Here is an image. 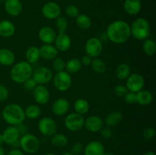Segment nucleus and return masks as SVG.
Instances as JSON below:
<instances>
[{
	"label": "nucleus",
	"instance_id": "nucleus-45",
	"mask_svg": "<svg viewBox=\"0 0 156 155\" xmlns=\"http://www.w3.org/2000/svg\"><path fill=\"white\" fill-rule=\"evenodd\" d=\"M9 89L5 85L0 84V101H5L9 98Z\"/></svg>",
	"mask_w": 156,
	"mask_h": 155
},
{
	"label": "nucleus",
	"instance_id": "nucleus-24",
	"mask_svg": "<svg viewBox=\"0 0 156 155\" xmlns=\"http://www.w3.org/2000/svg\"><path fill=\"white\" fill-rule=\"evenodd\" d=\"M125 12L129 15H136L142 9V3L140 0H125L123 3Z\"/></svg>",
	"mask_w": 156,
	"mask_h": 155
},
{
	"label": "nucleus",
	"instance_id": "nucleus-37",
	"mask_svg": "<svg viewBox=\"0 0 156 155\" xmlns=\"http://www.w3.org/2000/svg\"><path fill=\"white\" fill-rule=\"evenodd\" d=\"M52 61H53L52 62V67L56 72L65 71L66 62L62 58L57 56Z\"/></svg>",
	"mask_w": 156,
	"mask_h": 155
},
{
	"label": "nucleus",
	"instance_id": "nucleus-50",
	"mask_svg": "<svg viewBox=\"0 0 156 155\" xmlns=\"http://www.w3.org/2000/svg\"><path fill=\"white\" fill-rule=\"evenodd\" d=\"M143 155H155V153L154 151H152V150H149V151L146 152Z\"/></svg>",
	"mask_w": 156,
	"mask_h": 155
},
{
	"label": "nucleus",
	"instance_id": "nucleus-31",
	"mask_svg": "<svg viewBox=\"0 0 156 155\" xmlns=\"http://www.w3.org/2000/svg\"><path fill=\"white\" fill-rule=\"evenodd\" d=\"M68 138L66 135L62 133H57V132L52 135L50 138V142L52 145L56 147H59V148L66 147L68 144Z\"/></svg>",
	"mask_w": 156,
	"mask_h": 155
},
{
	"label": "nucleus",
	"instance_id": "nucleus-30",
	"mask_svg": "<svg viewBox=\"0 0 156 155\" xmlns=\"http://www.w3.org/2000/svg\"><path fill=\"white\" fill-rule=\"evenodd\" d=\"M73 107L76 112L81 115H85L89 111L90 105L88 100L85 99L79 98L75 101Z\"/></svg>",
	"mask_w": 156,
	"mask_h": 155
},
{
	"label": "nucleus",
	"instance_id": "nucleus-6",
	"mask_svg": "<svg viewBox=\"0 0 156 155\" xmlns=\"http://www.w3.org/2000/svg\"><path fill=\"white\" fill-rule=\"evenodd\" d=\"M52 80L55 88L60 92L68 91L71 88L73 82L71 74L66 71L56 72V74L53 75Z\"/></svg>",
	"mask_w": 156,
	"mask_h": 155
},
{
	"label": "nucleus",
	"instance_id": "nucleus-1",
	"mask_svg": "<svg viewBox=\"0 0 156 155\" xmlns=\"http://www.w3.org/2000/svg\"><path fill=\"white\" fill-rule=\"evenodd\" d=\"M108 40L113 43L123 44L130 38V26L126 21L117 20L110 23L106 30Z\"/></svg>",
	"mask_w": 156,
	"mask_h": 155
},
{
	"label": "nucleus",
	"instance_id": "nucleus-20",
	"mask_svg": "<svg viewBox=\"0 0 156 155\" xmlns=\"http://www.w3.org/2000/svg\"><path fill=\"white\" fill-rule=\"evenodd\" d=\"M105 152L104 144L99 141H91L84 147V155H103Z\"/></svg>",
	"mask_w": 156,
	"mask_h": 155
},
{
	"label": "nucleus",
	"instance_id": "nucleus-4",
	"mask_svg": "<svg viewBox=\"0 0 156 155\" xmlns=\"http://www.w3.org/2000/svg\"><path fill=\"white\" fill-rule=\"evenodd\" d=\"M129 26L131 36L138 40H145L150 35V24L146 18H136Z\"/></svg>",
	"mask_w": 156,
	"mask_h": 155
},
{
	"label": "nucleus",
	"instance_id": "nucleus-7",
	"mask_svg": "<svg viewBox=\"0 0 156 155\" xmlns=\"http://www.w3.org/2000/svg\"><path fill=\"white\" fill-rule=\"evenodd\" d=\"M85 118L83 115L77 112H71L66 116L64 126L69 131L73 132H79L84 127Z\"/></svg>",
	"mask_w": 156,
	"mask_h": 155
},
{
	"label": "nucleus",
	"instance_id": "nucleus-54",
	"mask_svg": "<svg viewBox=\"0 0 156 155\" xmlns=\"http://www.w3.org/2000/svg\"><path fill=\"white\" fill-rule=\"evenodd\" d=\"M44 155H56V154H55V153H47Z\"/></svg>",
	"mask_w": 156,
	"mask_h": 155
},
{
	"label": "nucleus",
	"instance_id": "nucleus-19",
	"mask_svg": "<svg viewBox=\"0 0 156 155\" xmlns=\"http://www.w3.org/2000/svg\"><path fill=\"white\" fill-rule=\"evenodd\" d=\"M4 9L6 13L12 17H17L21 13L23 9L21 0H5Z\"/></svg>",
	"mask_w": 156,
	"mask_h": 155
},
{
	"label": "nucleus",
	"instance_id": "nucleus-15",
	"mask_svg": "<svg viewBox=\"0 0 156 155\" xmlns=\"http://www.w3.org/2000/svg\"><path fill=\"white\" fill-rule=\"evenodd\" d=\"M104 119H102L101 117L98 115H89L85 119V122H84V127L85 128L87 131L90 132H99V131L102 129L104 126Z\"/></svg>",
	"mask_w": 156,
	"mask_h": 155
},
{
	"label": "nucleus",
	"instance_id": "nucleus-33",
	"mask_svg": "<svg viewBox=\"0 0 156 155\" xmlns=\"http://www.w3.org/2000/svg\"><path fill=\"white\" fill-rule=\"evenodd\" d=\"M76 23L79 28L84 30H87L91 28L92 24L90 17L85 14H79L76 18Z\"/></svg>",
	"mask_w": 156,
	"mask_h": 155
},
{
	"label": "nucleus",
	"instance_id": "nucleus-13",
	"mask_svg": "<svg viewBox=\"0 0 156 155\" xmlns=\"http://www.w3.org/2000/svg\"><path fill=\"white\" fill-rule=\"evenodd\" d=\"M2 135L4 143L12 146L18 143L21 137V134L18 131V127L15 126H8L4 129Z\"/></svg>",
	"mask_w": 156,
	"mask_h": 155
},
{
	"label": "nucleus",
	"instance_id": "nucleus-49",
	"mask_svg": "<svg viewBox=\"0 0 156 155\" xmlns=\"http://www.w3.org/2000/svg\"><path fill=\"white\" fill-rule=\"evenodd\" d=\"M0 155H5V149L2 146H0Z\"/></svg>",
	"mask_w": 156,
	"mask_h": 155
},
{
	"label": "nucleus",
	"instance_id": "nucleus-41",
	"mask_svg": "<svg viewBox=\"0 0 156 155\" xmlns=\"http://www.w3.org/2000/svg\"><path fill=\"white\" fill-rule=\"evenodd\" d=\"M156 135V132L155 129L152 127L146 128L143 131V138H146V140H152L155 138Z\"/></svg>",
	"mask_w": 156,
	"mask_h": 155
},
{
	"label": "nucleus",
	"instance_id": "nucleus-5",
	"mask_svg": "<svg viewBox=\"0 0 156 155\" xmlns=\"http://www.w3.org/2000/svg\"><path fill=\"white\" fill-rule=\"evenodd\" d=\"M18 143L22 151L27 153H36L41 147V142L37 137L30 133L22 135L20 137Z\"/></svg>",
	"mask_w": 156,
	"mask_h": 155
},
{
	"label": "nucleus",
	"instance_id": "nucleus-48",
	"mask_svg": "<svg viewBox=\"0 0 156 155\" xmlns=\"http://www.w3.org/2000/svg\"><path fill=\"white\" fill-rule=\"evenodd\" d=\"M17 127H18L20 134H22V135L26 134V132H27V128H26L25 125H24L23 123H21V124L17 126Z\"/></svg>",
	"mask_w": 156,
	"mask_h": 155
},
{
	"label": "nucleus",
	"instance_id": "nucleus-25",
	"mask_svg": "<svg viewBox=\"0 0 156 155\" xmlns=\"http://www.w3.org/2000/svg\"><path fill=\"white\" fill-rule=\"evenodd\" d=\"M15 62V55L11 50L7 48L0 49V65L10 66Z\"/></svg>",
	"mask_w": 156,
	"mask_h": 155
},
{
	"label": "nucleus",
	"instance_id": "nucleus-17",
	"mask_svg": "<svg viewBox=\"0 0 156 155\" xmlns=\"http://www.w3.org/2000/svg\"><path fill=\"white\" fill-rule=\"evenodd\" d=\"M54 46L59 52H66L71 48L72 40L66 33H59L56 34L54 41Z\"/></svg>",
	"mask_w": 156,
	"mask_h": 155
},
{
	"label": "nucleus",
	"instance_id": "nucleus-29",
	"mask_svg": "<svg viewBox=\"0 0 156 155\" xmlns=\"http://www.w3.org/2000/svg\"><path fill=\"white\" fill-rule=\"evenodd\" d=\"M131 74L130 67L126 63H120L115 69V75L118 80H126Z\"/></svg>",
	"mask_w": 156,
	"mask_h": 155
},
{
	"label": "nucleus",
	"instance_id": "nucleus-47",
	"mask_svg": "<svg viewBox=\"0 0 156 155\" xmlns=\"http://www.w3.org/2000/svg\"><path fill=\"white\" fill-rule=\"evenodd\" d=\"M5 155H24V153L22 150H19V149L13 148L11 150H9L7 153V154Z\"/></svg>",
	"mask_w": 156,
	"mask_h": 155
},
{
	"label": "nucleus",
	"instance_id": "nucleus-36",
	"mask_svg": "<svg viewBox=\"0 0 156 155\" xmlns=\"http://www.w3.org/2000/svg\"><path fill=\"white\" fill-rule=\"evenodd\" d=\"M55 20H56L55 24H56V28L57 30L58 33H65L69 27V22L66 18L65 17L59 16Z\"/></svg>",
	"mask_w": 156,
	"mask_h": 155
},
{
	"label": "nucleus",
	"instance_id": "nucleus-32",
	"mask_svg": "<svg viewBox=\"0 0 156 155\" xmlns=\"http://www.w3.org/2000/svg\"><path fill=\"white\" fill-rule=\"evenodd\" d=\"M90 66L91 67L94 72L98 74H104V73L106 72L107 69H108L106 62L103 59L98 57L92 59V62H91V64Z\"/></svg>",
	"mask_w": 156,
	"mask_h": 155
},
{
	"label": "nucleus",
	"instance_id": "nucleus-23",
	"mask_svg": "<svg viewBox=\"0 0 156 155\" xmlns=\"http://www.w3.org/2000/svg\"><path fill=\"white\" fill-rule=\"evenodd\" d=\"M15 26L9 20L0 21V36L9 38L13 36L15 33Z\"/></svg>",
	"mask_w": 156,
	"mask_h": 155
},
{
	"label": "nucleus",
	"instance_id": "nucleus-35",
	"mask_svg": "<svg viewBox=\"0 0 156 155\" xmlns=\"http://www.w3.org/2000/svg\"><path fill=\"white\" fill-rule=\"evenodd\" d=\"M143 50L148 56H153L156 53V43L153 39H146L143 44Z\"/></svg>",
	"mask_w": 156,
	"mask_h": 155
},
{
	"label": "nucleus",
	"instance_id": "nucleus-44",
	"mask_svg": "<svg viewBox=\"0 0 156 155\" xmlns=\"http://www.w3.org/2000/svg\"><path fill=\"white\" fill-rule=\"evenodd\" d=\"M123 98L124 101L128 104H134L136 103V93L128 91Z\"/></svg>",
	"mask_w": 156,
	"mask_h": 155
},
{
	"label": "nucleus",
	"instance_id": "nucleus-9",
	"mask_svg": "<svg viewBox=\"0 0 156 155\" xmlns=\"http://www.w3.org/2000/svg\"><path fill=\"white\" fill-rule=\"evenodd\" d=\"M53 74L51 69L46 66H40L33 70L31 78L37 84H44L49 83L53 79Z\"/></svg>",
	"mask_w": 156,
	"mask_h": 155
},
{
	"label": "nucleus",
	"instance_id": "nucleus-22",
	"mask_svg": "<svg viewBox=\"0 0 156 155\" xmlns=\"http://www.w3.org/2000/svg\"><path fill=\"white\" fill-rule=\"evenodd\" d=\"M123 120V115L120 111H112L105 116L104 119V124L110 128L118 126Z\"/></svg>",
	"mask_w": 156,
	"mask_h": 155
},
{
	"label": "nucleus",
	"instance_id": "nucleus-8",
	"mask_svg": "<svg viewBox=\"0 0 156 155\" xmlns=\"http://www.w3.org/2000/svg\"><path fill=\"white\" fill-rule=\"evenodd\" d=\"M39 132L43 135L47 137H51L57 132V124L53 119L50 117H44L41 119L37 124Z\"/></svg>",
	"mask_w": 156,
	"mask_h": 155
},
{
	"label": "nucleus",
	"instance_id": "nucleus-11",
	"mask_svg": "<svg viewBox=\"0 0 156 155\" xmlns=\"http://www.w3.org/2000/svg\"><path fill=\"white\" fill-rule=\"evenodd\" d=\"M145 85V79L142 74L133 73L126 79V85L128 91L137 93L143 89Z\"/></svg>",
	"mask_w": 156,
	"mask_h": 155
},
{
	"label": "nucleus",
	"instance_id": "nucleus-2",
	"mask_svg": "<svg viewBox=\"0 0 156 155\" xmlns=\"http://www.w3.org/2000/svg\"><path fill=\"white\" fill-rule=\"evenodd\" d=\"M2 116L9 126H17L24 122L25 119L24 110L17 103H9L3 108Z\"/></svg>",
	"mask_w": 156,
	"mask_h": 155
},
{
	"label": "nucleus",
	"instance_id": "nucleus-18",
	"mask_svg": "<svg viewBox=\"0 0 156 155\" xmlns=\"http://www.w3.org/2000/svg\"><path fill=\"white\" fill-rule=\"evenodd\" d=\"M56 32L50 26L42 27L38 31V38L44 44H53L56 36Z\"/></svg>",
	"mask_w": 156,
	"mask_h": 155
},
{
	"label": "nucleus",
	"instance_id": "nucleus-39",
	"mask_svg": "<svg viewBox=\"0 0 156 155\" xmlns=\"http://www.w3.org/2000/svg\"><path fill=\"white\" fill-rule=\"evenodd\" d=\"M127 92V88L123 84H117L114 88V93L117 97H122L123 98Z\"/></svg>",
	"mask_w": 156,
	"mask_h": 155
},
{
	"label": "nucleus",
	"instance_id": "nucleus-38",
	"mask_svg": "<svg viewBox=\"0 0 156 155\" xmlns=\"http://www.w3.org/2000/svg\"><path fill=\"white\" fill-rule=\"evenodd\" d=\"M66 14L67 16L72 18H76L79 15V8L75 5H69L66 8Z\"/></svg>",
	"mask_w": 156,
	"mask_h": 155
},
{
	"label": "nucleus",
	"instance_id": "nucleus-3",
	"mask_svg": "<svg viewBox=\"0 0 156 155\" xmlns=\"http://www.w3.org/2000/svg\"><path fill=\"white\" fill-rule=\"evenodd\" d=\"M33 70L32 65L27 61H21L14 64L10 71V77L15 83L22 84L29 78H31Z\"/></svg>",
	"mask_w": 156,
	"mask_h": 155
},
{
	"label": "nucleus",
	"instance_id": "nucleus-27",
	"mask_svg": "<svg viewBox=\"0 0 156 155\" xmlns=\"http://www.w3.org/2000/svg\"><path fill=\"white\" fill-rule=\"evenodd\" d=\"M40 59H41V55H40L39 47L36 46H31L27 49L25 52V61H27L28 63L33 65L37 62Z\"/></svg>",
	"mask_w": 156,
	"mask_h": 155
},
{
	"label": "nucleus",
	"instance_id": "nucleus-12",
	"mask_svg": "<svg viewBox=\"0 0 156 155\" xmlns=\"http://www.w3.org/2000/svg\"><path fill=\"white\" fill-rule=\"evenodd\" d=\"M61 8L58 3L55 2H48L42 7V14L44 17L49 20H55L60 16Z\"/></svg>",
	"mask_w": 156,
	"mask_h": 155
},
{
	"label": "nucleus",
	"instance_id": "nucleus-43",
	"mask_svg": "<svg viewBox=\"0 0 156 155\" xmlns=\"http://www.w3.org/2000/svg\"><path fill=\"white\" fill-rule=\"evenodd\" d=\"M100 135L104 139H110L113 136V131L111 128L108 127V126H103L102 129L99 131Z\"/></svg>",
	"mask_w": 156,
	"mask_h": 155
},
{
	"label": "nucleus",
	"instance_id": "nucleus-26",
	"mask_svg": "<svg viewBox=\"0 0 156 155\" xmlns=\"http://www.w3.org/2000/svg\"><path fill=\"white\" fill-rule=\"evenodd\" d=\"M153 101V94L147 90H141L136 93V103L140 106H148Z\"/></svg>",
	"mask_w": 156,
	"mask_h": 155
},
{
	"label": "nucleus",
	"instance_id": "nucleus-16",
	"mask_svg": "<svg viewBox=\"0 0 156 155\" xmlns=\"http://www.w3.org/2000/svg\"><path fill=\"white\" fill-rule=\"evenodd\" d=\"M70 107V103L67 99L64 97H59L52 104V112L57 116H62L67 113Z\"/></svg>",
	"mask_w": 156,
	"mask_h": 155
},
{
	"label": "nucleus",
	"instance_id": "nucleus-40",
	"mask_svg": "<svg viewBox=\"0 0 156 155\" xmlns=\"http://www.w3.org/2000/svg\"><path fill=\"white\" fill-rule=\"evenodd\" d=\"M23 86L24 88L27 91H33L34 89L37 87V82L34 80L32 78H29L28 79L25 81L24 82H23Z\"/></svg>",
	"mask_w": 156,
	"mask_h": 155
},
{
	"label": "nucleus",
	"instance_id": "nucleus-34",
	"mask_svg": "<svg viewBox=\"0 0 156 155\" xmlns=\"http://www.w3.org/2000/svg\"><path fill=\"white\" fill-rule=\"evenodd\" d=\"M24 110L25 118H28L30 119H36L41 114V107L36 104L29 105Z\"/></svg>",
	"mask_w": 156,
	"mask_h": 155
},
{
	"label": "nucleus",
	"instance_id": "nucleus-21",
	"mask_svg": "<svg viewBox=\"0 0 156 155\" xmlns=\"http://www.w3.org/2000/svg\"><path fill=\"white\" fill-rule=\"evenodd\" d=\"M39 49L41 58L45 60H53L58 56L59 51L53 44H43Z\"/></svg>",
	"mask_w": 156,
	"mask_h": 155
},
{
	"label": "nucleus",
	"instance_id": "nucleus-42",
	"mask_svg": "<svg viewBox=\"0 0 156 155\" xmlns=\"http://www.w3.org/2000/svg\"><path fill=\"white\" fill-rule=\"evenodd\" d=\"M84 145L80 141H76L72 146V153L74 155H79L83 152Z\"/></svg>",
	"mask_w": 156,
	"mask_h": 155
},
{
	"label": "nucleus",
	"instance_id": "nucleus-28",
	"mask_svg": "<svg viewBox=\"0 0 156 155\" xmlns=\"http://www.w3.org/2000/svg\"><path fill=\"white\" fill-rule=\"evenodd\" d=\"M82 65L80 59L77 58H72L66 62V71L70 74L79 73L82 70Z\"/></svg>",
	"mask_w": 156,
	"mask_h": 155
},
{
	"label": "nucleus",
	"instance_id": "nucleus-14",
	"mask_svg": "<svg viewBox=\"0 0 156 155\" xmlns=\"http://www.w3.org/2000/svg\"><path fill=\"white\" fill-rule=\"evenodd\" d=\"M33 97L37 104L44 105L50 100V91L45 85L37 84L33 91Z\"/></svg>",
	"mask_w": 156,
	"mask_h": 155
},
{
	"label": "nucleus",
	"instance_id": "nucleus-51",
	"mask_svg": "<svg viewBox=\"0 0 156 155\" xmlns=\"http://www.w3.org/2000/svg\"><path fill=\"white\" fill-rule=\"evenodd\" d=\"M103 155H115V153H114L113 152L111 151H105Z\"/></svg>",
	"mask_w": 156,
	"mask_h": 155
},
{
	"label": "nucleus",
	"instance_id": "nucleus-10",
	"mask_svg": "<svg viewBox=\"0 0 156 155\" xmlns=\"http://www.w3.org/2000/svg\"><path fill=\"white\" fill-rule=\"evenodd\" d=\"M85 51L86 55L92 59L97 58L103 51V43L99 38L93 36L89 38L85 44Z\"/></svg>",
	"mask_w": 156,
	"mask_h": 155
},
{
	"label": "nucleus",
	"instance_id": "nucleus-53",
	"mask_svg": "<svg viewBox=\"0 0 156 155\" xmlns=\"http://www.w3.org/2000/svg\"><path fill=\"white\" fill-rule=\"evenodd\" d=\"M61 155H74L71 151H66V152H64L63 153H62Z\"/></svg>",
	"mask_w": 156,
	"mask_h": 155
},
{
	"label": "nucleus",
	"instance_id": "nucleus-46",
	"mask_svg": "<svg viewBox=\"0 0 156 155\" xmlns=\"http://www.w3.org/2000/svg\"><path fill=\"white\" fill-rule=\"evenodd\" d=\"M81 62H82V66H90L92 62V58L91 56H88V55H85L82 57V59H80Z\"/></svg>",
	"mask_w": 156,
	"mask_h": 155
},
{
	"label": "nucleus",
	"instance_id": "nucleus-52",
	"mask_svg": "<svg viewBox=\"0 0 156 155\" xmlns=\"http://www.w3.org/2000/svg\"><path fill=\"white\" fill-rule=\"evenodd\" d=\"M4 143V141H3V138H2V133H0V146L2 145V144Z\"/></svg>",
	"mask_w": 156,
	"mask_h": 155
}]
</instances>
